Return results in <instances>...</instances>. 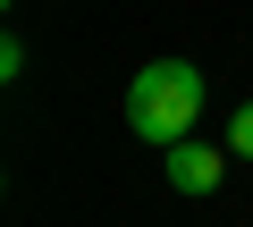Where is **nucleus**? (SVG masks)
Here are the masks:
<instances>
[{
	"label": "nucleus",
	"mask_w": 253,
	"mask_h": 227,
	"mask_svg": "<svg viewBox=\"0 0 253 227\" xmlns=\"http://www.w3.org/2000/svg\"><path fill=\"white\" fill-rule=\"evenodd\" d=\"M228 152H236V160H253V101L228 118Z\"/></svg>",
	"instance_id": "7ed1b4c3"
},
{
	"label": "nucleus",
	"mask_w": 253,
	"mask_h": 227,
	"mask_svg": "<svg viewBox=\"0 0 253 227\" xmlns=\"http://www.w3.org/2000/svg\"><path fill=\"white\" fill-rule=\"evenodd\" d=\"M194 118H203V67H186V59H152V67H135V84H126V127H135L144 143H186L194 135Z\"/></svg>",
	"instance_id": "f257e3e1"
},
{
	"label": "nucleus",
	"mask_w": 253,
	"mask_h": 227,
	"mask_svg": "<svg viewBox=\"0 0 253 227\" xmlns=\"http://www.w3.org/2000/svg\"><path fill=\"white\" fill-rule=\"evenodd\" d=\"M219 177H228V160H219L211 143H194V135L169 143V185H177V194H219Z\"/></svg>",
	"instance_id": "f03ea898"
}]
</instances>
